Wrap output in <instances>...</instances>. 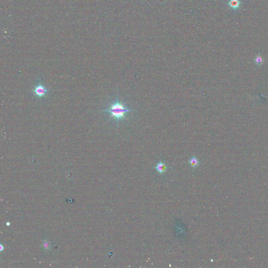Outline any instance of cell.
Here are the masks:
<instances>
[{"instance_id": "277c9868", "label": "cell", "mask_w": 268, "mask_h": 268, "mask_svg": "<svg viewBox=\"0 0 268 268\" xmlns=\"http://www.w3.org/2000/svg\"><path fill=\"white\" fill-rule=\"evenodd\" d=\"M241 4V2L240 0H230L228 3V5L230 8L236 10L239 8Z\"/></svg>"}, {"instance_id": "6da1fadb", "label": "cell", "mask_w": 268, "mask_h": 268, "mask_svg": "<svg viewBox=\"0 0 268 268\" xmlns=\"http://www.w3.org/2000/svg\"><path fill=\"white\" fill-rule=\"evenodd\" d=\"M134 110H129L126 108L125 106V104L120 103L119 101L118 96L117 97L116 101L111 104L110 106V108L108 109L102 110V112H106L110 113L111 115L110 118H114L115 120H116L117 123H118L120 120H126L125 114L128 112L134 111Z\"/></svg>"}, {"instance_id": "52a82bcc", "label": "cell", "mask_w": 268, "mask_h": 268, "mask_svg": "<svg viewBox=\"0 0 268 268\" xmlns=\"http://www.w3.org/2000/svg\"><path fill=\"white\" fill-rule=\"evenodd\" d=\"M254 61H255V63H256L257 65H260L262 64L263 60V59H262V58L261 57V56L260 55H259L256 57V59L254 60Z\"/></svg>"}, {"instance_id": "3957f363", "label": "cell", "mask_w": 268, "mask_h": 268, "mask_svg": "<svg viewBox=\"0 0 268 268\" xmlns=\"http://www.w3.org/2000/svg\"><path fill=\"white\" fill-rule=\"evenodd\" d=\"M154 168L156 169L157 171L159 173L163 174L167 171L168 167H167V165H166V163H163L162 161H160L157 164L156 167H154Z\"/></svg>"}, {"instance_id": "7a4b0ae2", "label": "cell", "mask_w": 268, "mask_h": 268, "mask_svg": "<svg viewBox=\"0 0 268 268\" xmlns=\"http://www.w3.org/2000/svg\"><path fill=\"white\" fill-rule=\"evenodd\" d=\"M32 92L39 99H42L45 98L49 92V90L46 87L41 84V82L39 80L37 84L35 86L34 89L32 90Z\"/></svg>"}, {"instance_id": "8992f818", "label": "cell", "mask_w": 268, "mask_h": 268, "mask_svg": "<svg viewBox=\"0 0 268 268\" xmlns=\"http://www.w3.org/2000/svg\"><path fill=\"white\" fill-rule=\"evenodd\" d=\"M51 244L50 242H48L47 240H45L43 242V248L45 250H49L50 249Z\"/></svg>"}, {"instance_id": "5b68a950", "label": "cell", "mask_w": 268, "mask_h": 268, "mask_svg": "<svg viewBox=\"0 0 268 268\" xmlns=\"http://www.w3.org/2000/svg\"><path fill=\"white\" fill-rule=\"evenodd\" d=\"M189 164L193 168H195L199 165V160L195 156H193L189 160Z\"/></svg>"}]
</instances>
